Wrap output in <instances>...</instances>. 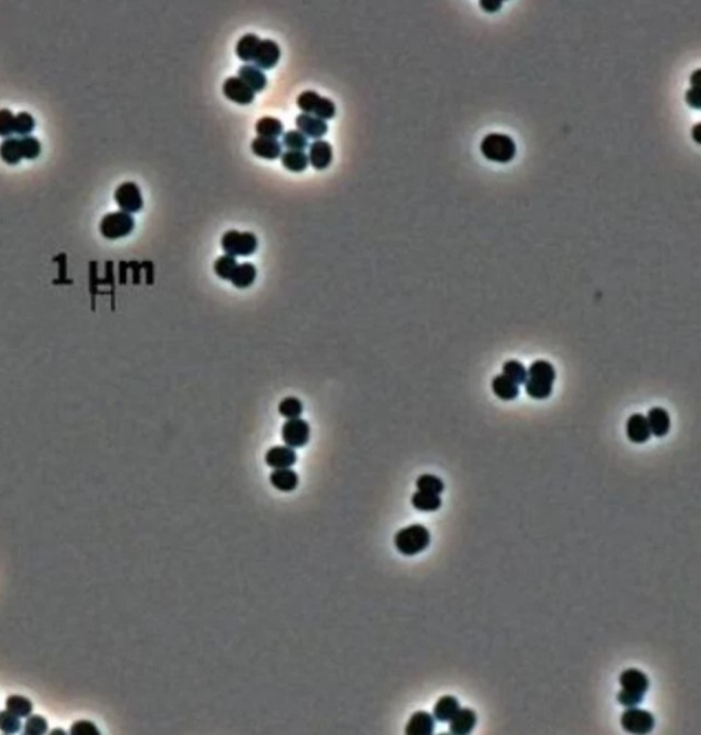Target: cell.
I'll return each mask as SVG.
<instances>
[{"label":"cell","instance_id":"6da1fadb","mask_svg":"<svg viewBox=\"0 0 701 735\" xmlns=\"http://www.w3.org/2000/svg\"><path fill=\"white\" fill-rule=\"evenodd\" d=\"M556 371L546 361H537L527 370L525 390L527 396L535 400L548 399L553 390Z\"/></svg>","mask_w":701,"mask_h":735},{"label":"cell","instance_id":"7a4b0ae2","mask_svg":"<svg viewBox=\"0 0 701 735\" xmlns=\"http://www.w3.org/2000/svg\"><path fill=\"white\" fill-rule=\"evenodd\" d=\"M619 683L622 690L618 694V703L627 708L638 707L649 689L648 676L637 668L624 669L619 676Z\"/></svg>","mask_w":701,"mask_h":735},{"label":"cell","instance_id":"3957f363","mask_svg":"<svg viewBox=\"0 0 701 735\" xmlns=\"http://www.w3.org/2000/svg\"><path fill=\"white\" fill-rule=\"evenodd\" d=\"M41 152V144L37 139L32 136H26L22 139H14L8 137L0 144V158L7 165H17L23 158L25 159H36Z\"/></svg>","mask_w":701,"mask_h":735},{"label":"cell","instance_id":"277c9868","mask_svg":"<svg viewBox=\"0 0 701 735\" xmlns=\"http://www.w3.org/2000/svg\"><path fill=\"white\" fill-rule=\"evenodd\" d=\"M481 154L491 162L509 163L517 155L515 141L503 133L486 134L480 145Z\"/></svg>","mask_w":701,"mask_h":735},{"label":"cell","instance_id":"5b68a950","mask_svg":"<svg viewBox=\"0 0 701 735\" xmlns=\"http://www.w3.org/2000/svg\"><path fill=\"white\" fill-rule=\"evenodd\" d=\"M431 545V533L422 525H411L395 536V547L404 556H415Z\"/></svg>","mask_w":701,"mask_h":735},{"label":"cell","instance_id":"8992f818","mask_svg":"<svg viewBox=\"0 0 701 735\" xmlns=\"http://www.w3.org/2000/svg\"><path fill=\"white\" fill-rule=\"evenodd\" d=\"M222 250L230 256H250L258 250V237L251 232L229 230L221 239Z\"/></svg>","mask_w":701,"mask_h":735},{"label":"cell","instance_id":"52a82bcc","mask_svg":"<svg viewBox=\"0 0 701 735\" xmlns=\"http://www.w3.org/2000/svg\"><path fill=\"white\" fill-rule=\"evenodd\" d=\"M296 104L303 111V114L314 115L322 121L332 119L336 115V104L330 99L322 97L314 91L300 93L297 96Z\"/></svg>","mask_w":701,"mask_h":735},{"label":"cell","instance_id":"ba28073f","mask_svg":"<svg viewBox=\"0 0 701 735\" xmlns=\"http://www.w3.org/2000/svg\"><path fill=\"white\" fill-rule=\"evenodd\" d=\"M100 233L107 240H118L129 236L135 229V219L130 214L117 211L104 215L100 222Z\"/></svg>","mask_w":701,"mask_h":735},{"label":"cell","instance_id":"9c48e42d","mask_svg":"<svg viewBox=\"0 0 701 735\" xmlns=\"http://www.w3.org/2000/svg\"><path fill=\"white\" fill-rule=\"evenodd\" d=\"M620 725L630 734H648L655 727V718L649 711L629 707L620 718Z\"/></svg>","mask_w":701,"mask_h":735},{"label":"cell","instance_id":"30bf717a","mask_svg":"<svg viewBox=\"0 0 701 735\" xmlns=\"http://www.w3.org/2000/svg\"><path fill=\"white\" fill-rule=\"evenodd\" d=\"M282 441L289 448H303L310 440V426L302 418L288 419L281 430Z\"/></svg>","mask_w":701,"mask_h":735},{"label":"cell","instance_id":"8fae6325","mask_svg":"<svg viewBox=\"0 0 701 735\" xmlns=\"http://www.w3.org/2000/svg\"><path fill=\"white\" fill-rule=\"evenodd\" d=\"M114 199L119 205L121 211L128 214L139 212L144 205L140 188L132 181L119 185L114 193Z\"/></svg>","mask_w":701,"mask_h":735},{"label":"cell","instance_id":"7c38bea8","mask_svg":"<svg viewBox=\"0 0 701 735\" xmlns=\"http://www.w3.org/2000/svg\"><path fill=\"white\" fill-rule=\"evenodd\" d=\"M281 58V48L279 46L270 39L261 40L255 58H254V66L261 70H270L277 66Z\"/></svg>","mask_w":701,"mask_h":735},{"label":"cell","instance_id":"4fadbf2b","mask_svg":"<svg viewBox=\"0 0 701 735\" xmlns=\"http://www.w3.org/2000/svg\"><path fill=\"white\" fill-rule=\"evenodd\" d=\"M222 91L229 100L240 105H248L255 100V92L239 77H229L225 81Z\"/></svg>","mask_w":701,"mask_h":735},{"label":"cell","instance_id":"5bb4252c","mask_svg":"<svg viewBox=\"0 0 701 735\" xmlns=\"http://www.w3.org/2000/svg\"><path fill=\"white\" fill-rule=\"evenodd\" d=\"M296 126L307 139L319 140L328 133V123L310 114H299L296 117Z\"/></svg>","mask_w":701,"mask_h":735},{"label":"cell","instance_id":"9a60e30c","mask_svg":"<svg viewBox=\"0 0 701 735\" xmlns=\"http://www.w3.org/2000/svg\"><path fill=\"white\" fill-rule=\"evenodd\" d=\"M308 161L315 170H325L333 161V148L325 140H315L310 145Z\"/></svg>","mask_w":701,"mask_h":735},{"label":"cell","instance_id":"2e32d148","mask_svg":"<svg viewBox=\"0 0 701 735\" xmlns=\"http://www.w3.org/2000/svg\"><path fill=\"white\" fill-rule=\"evenodd\" d=\"M627 439L634 444H644L651 439V429L646 416L641 414H633L626 423Z\"/></svg>","mask_w":701,"mask_h":735},{"label":"cell","instance_id":"e0dca14e","mask_svg":"<svg viewBox=\"0 0 701 735\" xmlns=\"http://www.w3.org/2000/svg\"><path fill=\"white\" fill-rule=\"evenodd\" d=\"M297 459V455L293 448H289L286 445H278L273 447L266 452L264 461L268 467L277 470V468H290Z\"/></svg>","mask_w":701,"mask_h":735},{"label":"cell","instance_id":"ac0fdd59","mask_svg":"<svg viewBox=\"0 0 701 735\" xmlns=\"http://www.w3.org/2000/svg\"><path fill=\"white\" fill-rule=\"evenodd\" d=\"M477 725V714L471 708H459V711L449 721L451 734H470Z\"/></svg>","mask_w":701,"mask_h":735},{"label":"cell","instance_id":"d6986e66","mask_svg":"<svg viewBox=\"0 0 701 735\" xmlns=\"http://www.w3.org/2000/svg\"><path fill=\"white\" fill-rule=\"evenodd\" d=\"M651 434L655 437H664L669 434L671 427V421L669 412L662 407H653L649 410L646 416Z\"/></svg>","mask_w":701,"mask_h":735},{"label":"cell","instance_id":"ffe728a7","mask_svg":"<svg viewBox=\"0 0 701 735\" xmlns=\"http://www.w3.org/2000/svg\"><path fill=\"white\" fill-rule=\"evenodd\" d=\"M435 732V718L426 711H418L415 712L407 726H406V734L407 735H432Z\"/></svg>","mask_w":701,"mask_h":735},{"label":"cell","instance_id":"44dd1931","mask_svg":"<svg viewBox=\"0 0 701 735\" xmlns=\"http://www.w3.org/2000/svg\"><path fill=\"white\" fill-rule=\"evenodd\" d=\"M251 150L254 155L267 161H275L282 155V144L275 139L257 137L251 143Z\"/></svg>","mask_w":701,"mask_h":735},{"label":"cell","instance_id":"7402d4cb","mask_svg":"<svg viewBox=\"0 0 701 735\" xmlns=\"http://www.w3.org/2000/svg\"><path fill=\"white\" fill-rule=\"evenodd\" d=\"M270 483L281 492H293L297 487L299 476L292 468H277L270 474Z\"/></svg>","mask_w":701,"mask_h":735},{"label":"cell","instance_id":"603a6c76","mask_svg":"<svg viewBox=\"0 0 701 735\" xmlns=\"http://www.w3.org/2000/svg\"><path fill=\"white\" fill-rule=\"evenodd\" d=\"M239 79L246 83L254 92H261L267 85L266 74L253 65H244L239 69Z\"/></svg>","mask_w":701,"mask_h":735},{"label":"cell","instance_id":"cb8c5ba5","mask_svg":"<svg viewBox=\"0 0 701 735\" xmlns=\"http://www.w3.org/2000/svg\"><path fill=\"white\" fill-rule=\"evenodd\" d=\"M492 390L500 400H504V401L515 400L520 396V392H521L520 386L517 383H514L513 381H510L503 374L502 375H496L493 378Z\"/></svg>","mask_w":701,"mask_h":735},{"label":"cell","instance_id":"d4e9b609","mask_svg":"<svg viewBox=\"0 0 701 735\" xmlns=\"http://www.w3.org/2000/svg\"><path fill=\"white\" fill-rule=\"evenodd\" d=\"M460 704L453 696H444L438 700L433 708V718L438 722H449L459 711Z\"/></svg>","mask_w":701,"mask_h":735},{"label":"cell","instance_id":"484cf974","mask_svg":"<svg viewBox=\"0 0 701 735\" xmlns=\"http://www.w3.org/2000/svg\"><path fill=\"white\" fill-rule=\"evenodd\" d=\"M261 43V39L257 34H246L243 36L237 46H236V54L243 62H253L258 50V46Z\"/></svg>","mask_w":701,"mask_h":735},{"label":"cell","instance_id":"4316f807","mask_svg":"<svg viewBox=\"0 0 701 735\" xmlns=\"http://www.w3.org/2000/svg\"><path fill=\"white\" fill-rule=\"evenodd\" d=\"M411 504L414 508L422 512H435L440 510L442 501L438 494L428 493V492H415L411 497Z\"/></svg>","mask_w":701,"mask_h":735},{"label":"cell","instance_id":"83f0119b","mask_svg":"<svg viewBox=\"0 0 701 735\" xmlns=\"http://www.w3.org/2000/svg\"><path fill=\"white\" fill-rule=\"evenodd\" d=\"M281 163L292 173H302L308 168L310 161L308 155L302 151H286L281 155Z\"/></svg>","mask_w":701,"mask_h":735},{"label":"cell","instance_id":"f1b7e54d","mask_svg":"<svg viewBox=\"0 0 701 735\" xmlns=\"http://www.w3.org/2000/svg\"><path fill=\"white\" fill-rule=\"evenodd\" d=\"M257 133L259 137L264 139H278L284 134V125L279 119L274 117H263L257 122Z\"/></svg>","mask_w":701,"mask_h":735},{"label":"cell","instance_id":"f546056e","mask_svg":"<svg viewBox=\"0 0 701 735\" xmlns=\"http://www.w3.org/2000/svg\"><path fill=\"white\" fill-rule=\"evenodd\" d=\"M257 274H258L257 268L253 263H243L237 266L230 282L233 283V286L239 289H246V288H250L255 282Z\"/></svg>","mask_w":701,"mask_h":735},{"label":"cell","instance_id":"4dcf8cb0","mask_svg":"<svg viewBox=\"0 0 701 735\" xmlns=\"http://www.w3.org/2000/svg\"><path fill=\"white\" fill-rule=\"evenodd\" d=\"M6 708L15 716L28 718L33 712V703L23 696H10L6 700Z\"/></svg>","mask_w":701,"mask_h":735},{"label":"cell","instance_id":"1f68e13d","mask_svg":"<svg viewBox=\"0 0 701 735\" xmlns=\"http://www.w3.org/2000/svg\"><path fill=\"white\" fill-rule=\"evenodd\" d=\"M239 263L236 261L235 256H230V255H224V256H219L215 263H214V272L215 274L225 279V281H230L232 276L235 274L236 269H237Z\"/></svg>","mask_w":701,"mask_h":735},{"label":"cell","instance_id":"d6a6232c","mask_svg":"<svg viewBox=\"0 0 701 735\" xmlns=\"http://www.w3.org/2000/svg\"><path fill=\"white\" fill-rule=\"evenodd\" d=\"M282 145L288 151H302L308 147V139L299 130H289L282 134Z\"/></svg>","mask_w":701,"mask_h":735},{"label":"cell","instance_id":"836d02e7","mask_svg":"<svg viewBox=\"0 0 701 735\" xmlns=\"http://www.w3.org/2000/svg\"><path fill=\"white\" fill-rule=\"evenodd\" d=\"M278 412L286 419H296L303 414V404L297 397H285L278 405Z\"/></svg>","mask_w":701,"mask_h":735},{"label":"cell","instance_id":"e575fe53","mask_svg":"<svg viewBox=\"0 0 701 735\" xmlns=\"http://www.w3.org/2000/svg\"><path fill=\"white\" fill-rule=\"evenodd\" d=\"M503 375L520 386L527 379V370L518 361H509L503 365Z\"/></svg>","mask_w":701,"mask_h":735},{"label":"cell","instance_id":"d590c367","mask_svg":"<svg viewBox=\"0 0 701 735\" xmlns=\"http://www.w3.org/2000/svg\"><path fill=\"white\" fill-rule=\"evenodd\" d=\"M444 482L441 478L432 474H424L417 479V489L421 492H428L433 494H440L444 492Z\"/></svg>","mask_w":701,"mask_h":735},{"label":"cell","instance_id":"8d00e7d4","mask_svg":"<svg viewBox=\"0 0 701 735\" xmlns=\"http://www.w3.org/2000/svg\"><path fill=\"white\" fill-rule=\"evenodd\" d=\"M48 732V722L40 715H29L23 726L25 735H43Z\"/></svg>","mask_w":701,"mask_h":735},{"label":"cell","instance_id":"74e56055","mask_svg":"<svg viewBox=\"0 0 701 735\" xmlns=\"http://www.w3.org/2000/svg\"><path fill=\"white\" fill-rule=\"evenodd\" d=\"M21 730V721L10 711H0V732L3 734H17Z\"/></svg>","mask_w":701,"mask_h":735},{"label":"cell","instance_id":"f35d334b","mask_svg":"<svg viewBox=\"0 0 701 735\" xmlns=\"http://www.w3.org/2000/svg\"><path fill=\"white\" fill-rule=\"evenodd\" d=\"M14 125H15V134L26 137L29 133L33 132L36 122H34V118L29 112H19L15 117Z\"/></svg>","mask_w":701,"mask_h":735},{"label":"cell","instance_id":"ab89813d","mask_svg":"<svg viewBox=\"0 0 701 735\" xmlns=\"http://www.w3.org/2000/svg\"><path fill=\"white\" fill-rule=\"evenodd\" d=\"M15 117L7 108L0 110V137H11L15 133Z\"/></svg>","mask_w":701,"mask_h":735},{"label":"cell","instance_id":"60d3db41","mask_svg":"<svg viewBox=\"0 0 701 735\" xmlns=\"http://www.w3.org/2000/svg\"><path fill=\"white\" fill-rule=\"evenodd\" d=\"M70 734L72 735H100L99 729L96 727L95 723L92 722H88V721H80V722H76L72 729H70Z\"/></svg>","mask_w":701,"mask_h":735},{"label":"cell","instance_id":"b9f144b4","mask_svg":"<svg viewBox=\"0 0 701 735\" xmlns=\"http://www.w3.org/2000/svg\"><path fill=\"white\" fill-rule=\"evenodd\" d=\"M143 265L147 268V283L152 285L154 283V265L151 262H144Z\"/></svg>","mask_w":701,"mask_h":735},{"label":"cell","instance_id":"7bdbcfd3","mask_svg":"<svg viewBox=\"0 0 701 735\" xmlns=\"http://www.w3.org/2000/svg\"><path fill=\"white\" fill-rule=\"evenodd\" d=\"M51 734H65V732H62V729H57V730H54Z\"/></svg>","mask_w":701,"mask_h":735}]
</instances>
